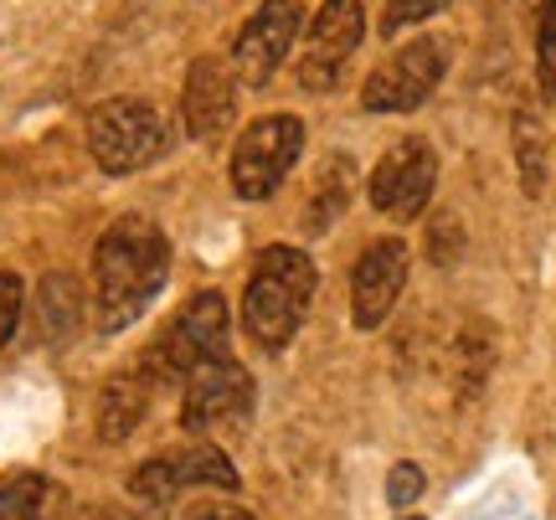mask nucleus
Returning <instances> with one entry per match:
<instances>
[{
	"instance_id": "1",
	"label": "nucleus",
	"mask_w": 556,
	"mask_h": 520,
	"mask_svg": "<svg viewBox=\"0 0 556 520\" xmlns=\"http://www.w3.org/2000/svg\"><path fill=\"white\" fill-rule=\"evenodd\" d=\"M170 279V242L150 217H119L93 248V320L103 335L135 325Z\"/></svg>"
},
{
	"instance_id": "2",
	"label": "nucleus",
	"mask_w": 556,
	"mask_h": 520,
	"mask_svg": "<svg viewBox=\"0 0 556 520\" xmlns=\"http://www.w3.org/2000/svg\"><path fill=\"white\" fill-rule=\"evenodd\" d=\"M319 289L315 258L299 248H263L258 268L242 289V325L263 351H283L294 341V330L309 315V300Z\"/></svg>"
},
{
	"instance_id": "3",
	"label": "nucleus",
	"mask_w": 556,
	"mask_h": 520,
	"mask_svg": "<svg viewBox=\"0 0 556 520\" xmlns=\"http://www.w3.org/2000/svg\"><path fill=\"white\" fill-rule=\"evenodd\" d=\"M165 144H170V129L155 103L144 99H109L88 114V150L103 176H135L165 155Z\"/></svg>"
},
{
	"instance_id": "4",
	"label": "nucleus",
	"mask_w": 556,
	"mask_h": 520,
	"mask_svg": "<svg viewBox=\"0 0 556 520\" xmlns=\"http://www.w3.org/2000/svg\"><path fill=\"white\" fill-rule=\"evenodd\" d=\"M227 335H232L227 300L206 289V294H197L176 320L160 330V341L150 345L144 371H150V381H186L191 371H201V366L227 360Z\"/></svg>"
},
{
	"instance_id": "5",
	"label": "nucleus",
	"mask_w": 556,
	"mask_h": 520,
	"mask_svg": "<svg viewBox=\"0 0 556 520\" xmlns=\"http://www.w3.org/2000/svg\"><path fill=\"white\" fill-rule=\"evenodd\" d=\"M304 155V124L294 114H263L238 135L227 180L242 201H268L289 180V170Z\"/></svg>"
},
{
	"instance_id": "6",
	"label": "nucleus",
	"mask_w": 556,
	"mask_h": 520,
	"mask_svg": "<svg viewBox=\"0 0 556 520\" xmlns=\"http://www.w3.org/2000/svg\"><path fill=\"white\" fill-rule=\"evenodd\" d=\"M448 73V41L443 37H417L407 47H397L392 58L381 62L377 73L361 88L366 114H413L433 99V88Z\"/></svg>"
},
{
	"instance_id": "7",
	"label": "nucleus",
	"mask_w": 556,
	"mask_h": 520,
	"mask_svg": "<svg viewBox=\"0 0 556 520\" xmlns=\"http://www.w3.org/2000/svg\"><path fill=\"white\" fill-rule=\"evenodd\" d=\"M366 41V5L361 0H325L309 21L304 58H299V88L309 93H336L351 58Z\"/></svg>"
},
{
	"instance_id": "8",
	"label": "nucleus",
	"mask_w": 556,
	"mask_h": 520,
	"mask_svg": "<svg viewBox=\"0 0 556 520\" xmlns=\"http://www.w3.org/2000/svg\"><path fill=\"white\" fill-rule=\"evenodd\" d=\"M433 186H438V150L413 135V140H397L377 161L371 180H366V196H371L381 217L417 221L428 212V201H433Z\"/></svg>"
},
{
	"instance_id": "9",
	"label": "nucleus",
	"mask_w": 556,
	"mask_h": 520,
	"mask_svg": "<svg viewBox=\"0 0 556 520\" xmlns=\"http://www.w3.org/2000/svg\"><path fill=\"white\" fill-rule=\"evenodd\" d=\"M186 490H238V469L232 459L212 448V443H191V448H176V454H160V459H144L129 474V495L150 505H165L186 495Z\"/></svg>"
},
{
	"instance_id": "10",
	"label": "nucleus",
	"mask_w": 556,
	"mask_h": 520,
	"mask_svg": "<svg viewBox=\"0 0 556 520\" xmlns=\"http://www.w3.org/2000/svg\"><path fill=\"white\" fill-rule=\"evenodd\" d=\"M253 418V377L238 360H212L186 377V397H180V428L186 433H217V428H242Z\"/></svg>"
},
{
	"instance_id": "11",
	"label": "nucleus",
	"mask_w": 556,
	"mask_h": 520,
	"mask_svg": "<svg viewBox=\"0 0 556 520\" xmlns=\"http://www.w3.org/2000/svg\"><path fill=\"white\" fill-rule=\"evenodd\" d=\"M299 21H304L299 0H263L248 16V26L238 31V47H232V78L242 88H268L274 83L283 58L294 52Z\"/></svg>"
},
{
	"instance_id": "12",
	"label": "nucleus",
	"mask_w": 556,
	"mask_h": 520,
	"mask_svg": "<svg viewBox=\"0 0 556 520\" xmlns=\"http://www.w3.org/2000/svg\"><path fill=\"white\" fill-rule=\"evenodd\" d=\"M402 289H407V242L377 238L356 258V274H351V325L356 330H377L397 309Z\"/></svg>"
},
{
	"instance_id": "13",
	"label": "nucleus",
	"mask_w": 556,
	"mask_h": 520,
	"mask_svg": "<svg viewBox=\"0 0 556 520\" xmlns=\"http://www.w3.org/2000/svg\"><path fill=\"white\" fill-rule=\"evenodd\" d=\"M180 114H186V135L191 140H217L238 119V78L232 67L217 58H197L186 73V93H180Z\"/></svg>"
},
{
	"instance_id": "14",
	"label": "nucleus",
	"mask_w": 556,
	"mask_h": 520,
	"mask_svg": "<svg viewBox=\"0 0 556 520\" xmlns=\"http://www.w3.org/2000/svg\"><path fill=\"white\" fill-rule=\"evenodd\" d=\"M144 407H150V386L135 377H114L99 397V439L103 443L129 439L139 428V418H144Z\"/></svg>"
},
{
	"instance_id": "15",
	"label": "nucleus",
	"mask_w": 556,
	"mask_h": 520,
	"mask_svg": "<svg viewBox=\"0 0 556 520\" xmlns=\"http://www.w3.org/2000/svg\"><path fill=\"white\" fill-rule=\"evenodd\" d=\"M58 500H62V490L47 474L0 480V520H47Z\"/></svg>"
},
{
	"instance_id": "16",
	"label": "nucleus",
	"mask_w": 556,
	"mask_h": 520,
	"mask_svg": "<svg viewBox=\"0 0 556 520\" xmlns=\"http://www.w3.org/2000/svg\"><path fill=\"white\" fill-rule=\"evenodd\" d=\"M510 135H516V165H520V186H526V196H541L546 191V129L531 109H520L516 124H510Z\"/></svg>"
},
{
	"instance_id": "17",
	"label": "nucleus",
	"mask_w": 556,
	"mask_h": 520,
	"mask_svg": "<svg viewBox=\"0 0 556 520\" xmlns=\"http://www.w3.org/2000/svg\"><path fill=\"white\" fill-rule=\"evenodd\" d=\"M351 180H356V165L351 161H330L325 165V180H319V196L309 201L304 212V232H330V221H340L345 212V196H351Z\"/></svg>"
},
{
	"instance_id": "18",
	"label": "nucleus",
	"mask_w": 556,
	"mask_h": 520,
	"mask_svg": "<svg viewBox=\"0 0 556 520\" xmlns=\"http://www.w3.org/2000/svg\"><path fill=\"white\" fill-rule=\"evenodd\" d=\"M78 283L73 279H47V330L52 335H67L73 320H78Z\"/></svg>"
},
{
	"instance_id": "19",
	"label": "nucleus",
	"mask_w": 556,
	"mask_h": 520,
	"mask_svg": "<svg viewBox=\"0 0 556 520\" xmlns=\"http://www.w3.org/2000/svg\"><path fill=\"white\" fill-rule=\"evenodd\" d=\"M536 73H541V88L556 93V0L541 5V21H536Z\"/></svg>"
},
{
	"instance_id": "20",
	"label": "nucleus",
	"mask_w": 556,
	"mask_h": 520,
	"mask_svg": "<svg viewBox=\"0 0 556 520\" xmlns=\"http://www.w3.org/2000/svg\"><path fill=\"white\" fill-rule=\"evenodd\" d=\"M448 0H387V21H381V37H397V31H407V26H417V21L438 16Z\"/></svg>"
},
{
	"instance_id": "21",
	"label": "nucleus",
	"mask_w": 556,
	"mask_h": 520,
	"mask_svg": "<svg viewBox=\"0 0 556 520\" xmlns=\"http://www.w3.org/2000/svg\"><path fill=\"white\" fill-rule=\"evenodd\" d=\"M21 304H26V283H21L16 274H0V351H5L11 335H16Z\"/></svg>"
},
{
	"instance_id": "22",
	"label": "nucleus",
	"mask_w": 556,
	"mask_h": 520,
	"mask_svg": "<svg viewBox=\"0 0 556 520\" xmlns=\"http://www.w3.org/2000/svg\"><path fill=\"white\" fill-rule=\"evenodd\" d=\"M422 469H417V464H397V469H392V474H387V500H392V510H407V505L417 500V495H422Z\"/></svg>"
},
{
	"instance_id": "23",
	"label": "nucleus",
	"mask_w": 556,
	"mask_h": 520,
	"mask_svg": "<svg viewBox=\"0 0 556 520\" xmlns=\"http://www.w3.org/2000/svg\"><path fill=\"white\" fill-rule=\"evenodd\" d=\"M458 248H464V232H458V217H438V227L428 232V258L433 263H454Z\"/></svg>"
},
{
	"instance_id": "24",
	"label": "nucleus",
	"mask_w": 556,
	"mask_h": 520,
	"mask_svg": "<svg viewBox=\"0 0 556 520\" xmlns=\"http://www.w3.org/2000/svg\"><path fill=\"white\" fill-rule=\"evenodd\" d=\"M186 520H258V516H248V510H238V505H191Z\"/></svg>"
}]
</instances>
